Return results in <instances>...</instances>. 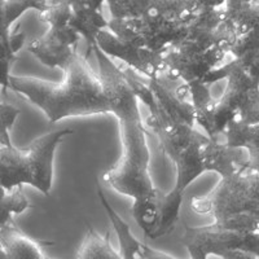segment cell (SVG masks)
Here are the masks:
<instances>
[{"mask_svg":"<svg viewBox=\"0 0 259 259\" xmlns=\"http://www.w3.org/2000/svg\"><path fill=\"white\" fill-rule=\"evenodd\" d=\"M245 2H253V0H245Z\"/></svg>","mask_w":259,"mask_h":259,"instance_id":"cell-30","label":"cell"},{"mask_svg":"<svg viewBox=\"0 0 259 259\" xmlns=\"http://www.w3.org/2000/svg\"><path fill=\"white\" fill-rule=\"evenodd\" d=\"M180 241L193 259L210 255L223 259L259 258V233L230 230L217 223L186 227Z\"/></svg>","mask_w":259,"mask_h":259,"instance_id":"cell-6","label":"cell"},{"mask_svg":"<svg viewBox=\"0 0 259 259\" xmlns=\"http://www.w3.org/2000/svg\"><path fill=\"white\" fill-rule=\"evenodd\" d=\"M96 191L101 205L105 209L106 214L109 217L112 226L117 233L118 241H119V254L122 259H175L174 255L163 253L161 250H156L153 247L148 246L139 241L135 236L131 233L128 223L123 221L121 215L118 214L105 197L101 186L97 183Z\"/></svg>","mask_w":259,"mask_h":259,"instance_id":"cell-12","label":"cell"},{"mask_svg":"<svg viewBox=\"0 0 259 259\" xmlns=\"http://www.w3.org/2000/svg\"><path fill=\"white\" fill-rule=\"evenodd\" d=\"M230 55L245 69L259 59V27L237 36L230 48Z\"/></svg>","mask_w":259,"mask_h":259,"instance_id":"cell-24","label":"cell"},{"mask_svg":"<svg viewBox=\"0 0 259 259\" xmlns=\"http://www.w3.org/2000/svg\"><path fill=\"white\" fill-rule=\"evenodd\" d=\"M228 51L223 47L203 48L184 39L165 52L166 77L184 83L202 80L215 68L223 65Z\"/></svg>","mask_w":259,"mask_h":259,"instance_id":"cell-8","label":"cell"},{"mask_svg":"<svg viewBox=\"0 0 259 259\" xmlns=\"http://www.w3.org/2000/svg\"><path fill=\"white\" fill-rule=\"evenodd\" d=\"M75 258L79 259H119L121 254L109 242V233L100 236L92 226H87V233L78 249Z\"/></svg>","mask_w":259,"mask_h":259,"instance_id":"cell-20","label":"cell"},{"mask_svg":"<svg viewBox=\"0 0 259 259\" xmlns=\"http://www.w3.org/2000/svg\"><path fill=\"white\" fill-rule=\"evenodd\" d=\"M122 138V156L114 166L106 170L103 180L118 193L134 200L131 212L139 227L149 239L159 221L158 191L150 177V152L148 131L142 114L118 119Z\"/></svg>","mask_w":259,"mask_h":259,"instance_id":"cell-2","label":"cell"},{"mask_svg":"<svg viewBox=\"0 0 259 259\" xmlns=\"http://www.w3.org/2000/svg\"><path fill=\"white\" fill-rule=\"evenodd\" d=\"M74 131L57 130L34 139L25 149L0 147V188L31 186L50 196L53 184V162L57 147Z\"/></svg>","mask_w":259,"mask_h":259,"instance_id":"cell-4","label":"cell"},{"mask_svg":"<svg viewBox=\"0 0 259 259\" xmlns=\"http://www.w3.org/2000/svg\"><path fill=\"white\" fill-rule=\"evenodd\" d=\"M50 0H2L0 6V32H9L16 20L29 9L43 11Z\"/></svg>","mask_w":259,"mask_h":259,"instance_id":"cell-21","label":"cell"},{"mask_svg":"<svg viewBox=\"0 0 259 259\" xmlns=\"http://www.w3.org/2000/svg\"><path fill=\"white\" fill-rule=\"evenodd\" d=\"M247 167L259 171V149L249 152V165H247Z\"/></svg>","mask_w":259,"mask_h":259,"instance_id":"cell-28","label":"cell"},{"mask_svg":"<svg viewBox=\"0 0 259 259\" xmlns=\"http://www.w3.org/2000/svg\"><path fill=\"white\" fill-rule=\"evenodd\" d=\"M223 135L226 136V143L231 147L245 148L249 152L259 149V122L245 124L232 121L228 123Z\"/></svg>","mask_w":259,"mask_h":259,"instance_id":"cell-22","label":"cell"},{"mask_svg":"<svg viewBox=\"0 0 259 259\" xmlns=\"http://www.w3.org/2000/svg\"><path fill=\"white\" fill-rule=\"evenodd\" d=\"M197 3L198 9H209L223 7L227 0H194Z\"/></svg>","mask_w":259,"mask_h":259,"instance_id":"cell-27","label":"cell"},{"mask_svg":"<svg viewBox=\"0 0 259 259\" xmlns=\"http://www.w3.org/2000/svg\"><path fill=\"white\" fill-rule=\"evenodd\" d=\"M184 192L186 191H182V189L174 187V189L168 192L167 194L159 196V221L157 228L149 237L150 240L163 237L175 230L180 217Z\"/></svg>","mask_w":259,"mask_h":259,"instance_id":"cell-19","label":"cell"},{"mask_svg":"<svg viewBox=\"0 0 259 259\" xmlns=\"http://www.w3.org/2000/svg\"><path fill=\"white\" fill-rule=\"evenodd\" d=\"M97 46L108 56L121 60L126 66L143 74L148 79H161L166 75L165 52H154L145 47L126 43L117 38L109 29L101 30L97 35Z\"/></svg>","mask_w":259,"mask_h":259,"instance_id":"cell-9","label":"cell"},{"mask_svg":"<svg viewBox=\"0 0 259 259\" xmlns=\"http://www.w3.org/2000/svg\"><path fill=\"white\" fill-rule=\"evenodd\" d=\"M39 17L50 26H65L69 25L73 17V6L68 3L48 4L39 12Z\"/></svg>","mask_w":259,"mask_h":259,"instance_id":"cell-25","label":"cell"},{"mask_svg":"<svg viewBox=\"0 0 259 259\" xmlns=\"http://www.w3.org/2000/svg\"><path fill=\"white\" fill-rule=\"evenodd\" d=\"M223 24L236 38L256 29L259 27V3L255 0H227Z\"/></svg>","mask_w":259,"mask_h":259,"instance_id":"cell-17","label":"cell"},{"mask_svg":"<svg viewBox=\"0 0 259 259\" xmlns=\"http://www.w3.org/2000/svg\"><path fill=\"white\" fill-rule=\"evenodd\" d=\"M20 113L21 110L11 104H7L4 101L0 104V147L12 145L11 130Z\"/></svg>","mask_w":259,"mask_h":259,"instance_id":"cell-26","label":"cell"},{"mask_svg":"<svg viewBox=\"0 0 259 259\" xmlns=\"http://www.w3.org/2000/svg\"><path fill=\"white\" fill-rule=\"evenodd\" d=\"M30 207L24 193V186L12 189H0V226L12 222V215H20Z\"/></svg>","mask_w":259,"mask_h":259,"instance_id":"cell-23","label":"cell"},{"mask_svg":"<svg viewBox=\"0 0 259 259\" xmlns=\"http://www.w3.org/2000/svg\"><path fill=\"white\" fill-rule=\"evenodd\" d=\"M105 3L115 18L158 15L188 17L198 11L194 0H106Z\"/></svg>","mask_w":259,"mask_h":259,"instance_id":"cell-11","label":"cell"},{"mask_svg":"<svg viewBox=\"0 0 259 259\" xmlns=\"http://www.w3.org/2000/svg\"><path fill=\"white\" fill-rule=\"evenodd\" d=\"M148 83L158 103L159 113L156 117L165 118L177 123L194 126L196 115H194V108L191 101L180 99L175 92H171L161 79H149Z\"/></svg>","mask_w":259,"mask_h":259,"instance_id":"cell-16","label":"cell"},{"mask_svg":"<svg viewBox=\"0 0 259 259\" xmlns=\"http://www.w3.org/2000/svg\"><path fill=\"white\" fill-rule=\"evenodd\" d=\"M61 82L55 83L31 77H9V89L47 115L50 123L64 118L112 114L99 73H95L87 59L75 52L64 69Z\"/></svg>","mask_w":259,"mask_h":259,"instance_id":"cell-1","label":"cell"},{"mask_svg":"<svg viewBox=\"0 0 259 259\" xmlns=\"http://www.w3.org/2000/svg\"><path fill=\"white\" fill-rule=\"evenodd\" d=\"M246 70L247 73L250 74V77L253 78L256 83H259V59L256 60L255 62H253L249 68H246Z\"/></svg>","mask_w":259,"mask_h":259,"instance_id":"cell-29","label":"cell"},{"mask_svg":"<svg viewBox=\"0 0 259 259\" xmlns=\"http://www.w3.org/2000/svg\"><path fill=\"white\" fill-rule=\"evenodd\" d=\"M175 94L184 100L191 101L194 108L196 123L200 124L209 138L217 139L214 128V114L217 100L212 99L210 84L202 80L184 83L175 90Z\"/></svg>","mask_w":259,"mask_h":259,"instance_id":"cell-14","label":"cell"},{"mask_svg":"<svg viewBox=\"0 0 259 259\" xmlns=\"http://www.w3.org/2000/svg\"><path fill=\"white\" fill-rule=\"evenodd\" d=\"M69 25L82 38H84L89 47L85 57H89L90 53L94 51L95 46L97 45V35L100 34L101 30L108 29L109 26V20L104 17L101 11L85 6H77L73 7V17Z\"/></svg>","mask_w":259,"mask_h":259,"instance_id":"cell-18","label":"cell"},{"mask_svg":"<svg viewBox=\"0 0 259 259\" xmlns=\"http://www.w3.org/2000/svg\"><path fill=\"white\" fill-rule=\"evenodd\" d=\"M191 207L224 228L259 233V171L242 168L222 178L210 193L194 196Z\"/></svg>","mask_w":259,"mask_h":259,"instance_id":"cell-3","label":"cell"},{"mask_svg":"<svg viewBox=\"0 0 259 259\" xmlns=\"http://www.w3.org/2000/svg\"><path fill=\"white\" fill-rule=\"evenodd\" d=\"M202 161L205 171H214L221 178H227L242 168H249V150L210 138L202 148Z\"/></svg>","mask_w":259,"mask_h":259,"instance_id":"cell-13","label":"cell"},{"mask_svg":"<svg viewBox=\"0 0 259 259\" xmlns=\"http://www.w3.org/2000/svg\"><path fill=\"white\" fill-rule=\"evenodd\" d=\"M223 79L227 80L226 91L217 100L214 114L217 138L223 135L228 123L232 121L245 124L259 122V83L235 59L210 71L202 82L211 85Z\"/></svg>","mask_w":259,"mask_h":259,"instance_id":"cell-5","label":"cell"},{"mask_svg":"<svg viewBox=\"0 0 259 259\" xmlns=\"http://www.w3.org/2000/svg\"><path fill=\"white\" fill-rule=\"evenodd\" d=\"M191 16L178 17L158 15L133 18L112 17L108 29L115 34L119 40L145 47L154 52H165L186 39Z\"/></svg>","mask_w":259,"mask_h":259,"instance_id":"cell-7","label":"cell"},{"mask_svg":"<svg viewBox=\"0 0 259 259\" xmlns=\"http://www.w3.org/2000/svg\"><path fill=\"white\" fill-rule=\"evenodd\" d=\"M80 38L82 36L70 25L50 26L45 35L27 46V50L47 68L62 70L77 52L75 46Z\"/></svg>","mask_w":259,"mask_h":259,"instance_id":"cell-10","label":"cell"},{"mask_svg":"<svg viewBox=\"0 0 259 259\" xmlns=\"http://www.w3.org/2000/svg\"><path fill=\"white\" fill-rule=\"evenodd\" d=\"M43 244L20 231L13 222L0 226V258L2 259H46Z\"/></svg>","mask_w":259,"mask_h":259,"instance_id":"cell-15","label":"cell"}]
</instances>
